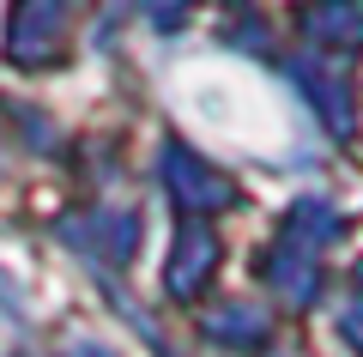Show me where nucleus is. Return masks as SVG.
I'll return each instance as SVG.
<instances>
[{
  "mask_svg": "<svg viewBox=\"0 0 363 357\" xmlns=\"http://www.w3.org/2000/svg\"><path fill=\"white\" fill-rule=\"evenodd\" d=\"M164 188L176 194L182 206H194V212H206V206L218 212V206H230V200H236L230 182H224L218 170L206 164V158H194L182 140H169V145H164Z\"/></svg>",
  "mask_w": 363,
  "mask_h": 357,
  "instance_id": "1",
  "label": "nucleus"
},
{
  "mask_svg": "<svg viewBox=\"0 0 363 357\" xmlns=\"http://www.w3.org/2000/svg\"><path fill=\"white\" fill-rule=\"evenodd\" d=\"M291 79H297V91L315 103V115L327 121V133H339V140H345V133L357 128V103H351V79L327 73L321 61H291Z\"/></svg>",
  "mask_w": 363,
  "mask_h": 357,
  "instance_id": "2",
  "label": "nucleus"
},
{
  "mask_svg": "<svg viewBox=\"0 0 363 357\" xmlns=\"http://www.w3.org/2000/svg\"><path fill=\"white\" fill-rule=\"evenodd\" d=\"M61 13L55 6H18L13 13V37H6V55H13L18 67H43L61 55Z\"/></svg>",
  "mask_w": 363,
  "mask_h": 357,
  "instance_id": "3",
  "label": "nucleus"
},
{
  "mask_svg": "<svg viewBox=\"0 0 363 357\" xmlns=\"http://www.w3.org/2000/svg\"><path fill=\"white\" fill-rule=\"evenodd\" d=\"M212 260H218V236H212L206 224H188L182 230V243H176V255H169V297H194L200 285H206V273H212Z\"/></svg>",
  "mask_w": 363,
  "mask_h": 357,
  "instance_id": "4",
  "label": "nucleus"
},
{
  "mask_svg": "<svg viewBox=\"0 0 363 357\" xmlns=\"http://www.w3.org/2000/svg\"><path fill=\"white\" fill-rule=\"evenodd\" d=\"M267 279L279 285L291 303H309V297L321 291V279H315V255H309V248H297V243H279L267 255Z\"/></svg>",
  "mask_w": 363,
  "mask_h": 357,
  "instance_id": "5",
  "label": "nucleus"
},
{
  "mask_svg": "<svg viewBox=\"0 0 363 357\" xmlns=\"http://www.w3.org/2000/svg\"><path fill=\"white\" fill-rule=\"evenodd\" d=\"M339 236V212L327 200H303V206H291V230H285V243H297V248H321V243H333Z\"/></svg>",
  "mask_w": 363,
  "mask_h": 357,
  "instance_id": "6",
  "label": "nucleus"
},
{
  "mask_svg": "<svg viewBox=\"0 0 363 357\" xmlns=\"http://www.w3.org/2000/svg\"><path fill=\"white\" fill-rule=\"evenodd\" d=\"M206 333L224 339V345H260L267 339V321H260V309L230 303V309H218V321H206Z\"/></svg>",
  "mask_w": 363,
  "mask_h": 357,
  "instance_id": "7",
  "label": "nucleus"
},
{
  "mask_svg": "<svg viewBox=\"0 0 363 357\" xmlns=\"http://www.w3.org/2000/svg\"><path fill=\"white\" fill-rule=\"evenodd\" d=\"M303 25H309V37L339 43V49H345V43H363V13H351V6H315Z\"/></svg>",
  "mask_w": 363,
  "mask_h": 357,
  "instance_id": "8",
  "label": "nucleus"
},
{
  "mask_svg": "<svg viewBox=\"0 0 363 357\" xmlns=\"http://www.w3.org/2000/svg\"><path fill=\"white\" fill-rule=\"evenodd\" d=\"M345 339H351V345H363V303H351V309H345Z\"/></svg>",
  "mask_w": 363,
  "mask_h": 357,
  "instance_id": "9",
  "label": "nucleus"
},
{
  "mask_svg": "<svg viewBox=\"0 0 363 357\" xmlns=\"http://www.w3.org/2000/svg\"><path fill=\"white\" fill-rule=\"evenodd\" d=\"M61 357H116V351H104V345H91V339H79V345H67Z\"/></svg>",
  "mask_w": 363,
  "mask_h": 357,
  "instance_id": "10",
  "label": "nucleus"
}]
</instances>
